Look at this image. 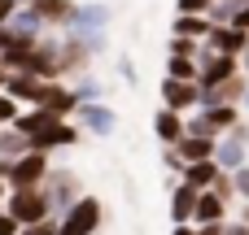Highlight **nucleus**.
Instances as JSON below:
<instances>
[{"mask_svg":"<svg viewBox=\"0 0 249 235\" xmlns=\"http://www.w3.org/2000/svg\"><path fill=\"white\" fill-rule=\"evenodd\" d=\"M13 126H18V131L31 140V148H39V153L70 148V144L79 140V126H74V122H66V118H57V113L39 109V105H31L26 113H18V118H13Z\"/></svg>","mask_w":249,"mask_h":235,"instance_id":"nucleus-1","label":"nucleus"},{"mask_svg":"<svg viewBox=\"0 0 249 235\" xmlns=\"http://www.w3.org/2000/svg\"><path fill=\"white\" fill-rule=\"evenodd\" d=\"M0 179L9 183V188H39L44 179H48V153H39V148H26L22 157H0Z\"/></svg>","mask_w":249,"mask_h":235,"instance_id":"nucleus-2","label":"nucleus"},{"mask_svg":"<svg viewBox=\"0 0 249 235\" xmlns=\"http://www.w3.org/2000/svg\"><path fill=\"white\" fill-rule=\"evenodd\" d=\"M4 209H9V214H13L22 227L53 218V201H48L44 183H39V188H9V196H4Z\"/></svg>","mask_w":249,"mask_h":235,"instance_id":"nucleus-3","label":"nucleus"},{"mask_svg":"<svg viewBox=\"0 0 249 235\" xmlns=\"http://www.w3.org/2000/svg\"><path fill=\"white\" fill-rule=\"evenodd\" d=\"M101 218H105L101 201H96V196H79V201L61 214L57 235H96V231H101Z\"/></svg>","mask_w":249,"mask_h":235,"instance_id":"nucleus-4","label":"nucleus"},{"mask_svg":"<svg viewBox=\"0 0 249 235\" xmlns=\"http://www.w3.org/2000/svg\"><path fill=\"white\" fill-rule=\"evenodd\" d=\"M241 74V57L232 52H214L210 44L197 48V83H228Z\"/></svg>","mask_w":249,"mask_h":235,"instance_id":"nucleus-5","label":"nucleus"},{"mask_svg":"<svg viewBox=\"0 0 249 235\" xmlns=\"http://www.w3.org/2000/svg\"><path fill=\"white\" fill-rule=\"evenodd\" d=\"M245 153H249V126H241V122L214 140V161H219V170H228V174L245 166Z\"/></svg>","mask_w":249,"mask_h":235,"instance_id":"nucleus-6","label":"nucleus"},{"mask_svg":"<svg viewBox=\"0 0 249 235\" xmlns=\"http://www.w3.org/2000/svg\"><path fill=\"white\" fill-rule=\"evenodd\" d=\"M109 17H114V9L109 4H101V0H88V4H74V17H70V35H105L109 31Z\"/></svg>","mask_w":249,"mask_h":235,"instance_id":"nucleus-7","label":"nucleus"},{"mask_svg":"<svg viewBox=\"0 0 249 235\" xmlns=\"http://www.w3.org/2000/svg\"><path fill=\"white\" fill-rule=\"evenodd\" d=\"M74 118H79V126H83L88 135H101V140L118 131V113H114V109H109L105 100H92V105H79V109H74Z\"/></svg>","mask_w":249,"mask_h":235,"instance_id":"nucleus-8","label":"nucleus"},{"mask_svg":"<svg viewBox=\"0 0 249 235\" xmlns=\"http://www.w3.org/2000/svg\"><path fill=\"white\" fill-rule=\"evenodd\" d=\"M162 105L166 109H179V113H188V109H197V78H162Z\"/></svg>","mask_w":249,"mask_h":235,"instance_id":"nucleus-9","label":"nucleus"},{"mask_svg":"<svg viewBox=\"0 0 249 235\" xmlns=\"http://www.w3.org/2000/svg\"><path fill=\"white\" fill-rule=\"evenodd\" d=\"M44 192H48V201H53V214H57V209L66 214V209L79 201V188H74V174H70V170H61V174H53V170H48Z\"/></svg>","mask_w":249,"mask_h":235,"instance_id":"nucleus-10","label":"nucleus"},{"mask_svg":"<svg viewBox=\"0 0 249 235\" xmlns=\"http://www.w3.org/2000/svg\"><path fill=\"white\" fill-rule=\"evenodd\" d=\"M206 44H210L214 52H232V57H241V52L249 48V31L232 26V22H219V26L206 35Z\"/></svg>","mask_w":249,"mask_h":235,"instance_id":"nucleus-11","label":"nucleus"},{"mask_svg":"<svg viewBox=\"0 0 249 235\" xmlns=\"http://www.w3.org/2000/svg\"><path fill=\"white\" fill-rule=\"evenodd\" d=\"M4 31H9V35H18V39H39L48 26H44V17H39V13H35V9L22 0V4L13 9V17L4 22Z\"/></svg>","mask_w":249,"mask_h":235,"instance_id":"nucleus-12","label":"nucleus"},{"mask_svg":"<svg viewBox=\"0 0 249 235\" xmlns=\"http://www.w3.org/2000/svg\"><path fill=\"white\" fill-rule=\"evenodd\" d=\"M153 135H158L166 148H175V144L184 140V113L162 105V109H158V118H153Z\"/></svg>","mask_w":249,"mask_h":235,"instance_id":"nucleus-13","label":"nucleus"},{"mask_svg":"<svg viewBox=\"0 0 249 235\" xmlns=\"http://www.w3.org/2000/svg\"><path fill=\"white\" fill-rule=\"evenodd\" d=\"M228 218V201L214 192V188H206L201 196H197V209H193V222L197 227H206V222H223Z\"/></svg>","mask_w":249,"mask_h":235,"instance_id":"nucleus-14","label":"nucleus"},{"mask_svg":"<svg viewBox=\"0 0 249 235\" xmlns=\"http://www.w3.org/2000/svg\"><path fill=\"white\" fill-rule=\"evenodd\" d=\"M39 17H44V26H70V17H74V0H26Z\"/></svg>","mask_w":249,"mask_h":235,"instance_id":"nucleus-15","label":"nucleus"},{"mask_svg":"<svg viewBox=\"0 0 249 235\" xmlns=\"http://www.w3.org/2000/svg\"><path fill=\"white\" fill-rule=\"evenodd\" d=\"M210 31H214V22L201 17V13H179L175 26H171V35H179V39H197V44H206Z\"/></svg>","mask_w":249,"mask_h":235,"instance_id":"nucleus-16","label":"nucleus"},{"mask_svg":"<svg viewBox=\"0 0 249 235\" xmlns=\"http://www.w3.org/2000/svg\"><path fill=\"white\" fill-rule=\"evenodd\" d=\"M197 196H201V188H193V183H179V188L171 192V222H193Z\"/></svg>","mask_w":249,"mask_h":235,"instance_id":"nucleus-17","label":"nucleus"},{"mask_svg":"<svg viewBox=\"0 0 249 235\" xmlns=\"http://www.w3.org/2000/svg\"><path fill=\"white\" fill-rule=\"evenodd\" d=\"M175 153H179L184 166H188V161H206V157H214V140H210V135H188V131H184V140L175 144Z\"/></svg>","mask_w":249,"mask_h":235,"instance_id":"nucleus-18","label":"nucleus"},{"mask_svg":"<svg viewBox=\"0 0 249 235\" xmlns=\"http://www.w3.org/2000/svg\"><path fill=\"white\" fill-rule=\"evenodd\" d=\"M219 174H223V170H219V161H214V157H206V161H188V166H184V183H193V188H201V192H206V188H214V179H219Z\"/></svg>","mask_w":249,"mask_h":235,"instance_id":"nucleus-19","label":"nucleus"},{"mask_svg":"<svg viewBox=\"0 0 249 235\" xmlns=\"http://www.w3.org/2000/svg\"><path fill=\"white\" fill-rule=\"evenodd\" d=\"M26 148H31V140H26L13 122H9V126H0V157H9V161H13V157H22Z\"/></svg>","mask_w":249,"mask_h":235,"instance_id":"nucleus-20","label":"nucleus"},{"mask_svg":"<svg viewBox=\"0 0 249 235\" xmlns=\"http://www.w3.org/2000/svg\"><path fill=\"white\" fill-rule=\"evenodd\" d=\"M201 113L214 122V131H219V135H223V131H232V126L241 122V113H236V105H232V100H223V105H210V109H201Z\"/></svg>","mask_w":249,"mask_h":235,"instance_id":"nucleus-21","label":"nucleus"},{"mask_svg":"<svg viewBox=\"0 0 249 235\" xmlns=\"http://www.w3.org/2000/svg\"><path fill=\"white\" fill-rule=\"evenodd\" d=\"M166 74H171V78H197V57L171 52V57H166Z\"/></svg>","mask_w":249,"mask_h":235,"instance_id":"nucleus-22","label":"nucleus"},{"mask_svg":"<svg viewBox=\"0 0 249 235\" xmlns=\"http://www.w3.org/2000/svg\"><path fill=\"white\" fill-rule=\"evenodd\" d=\"M101 96H105V87H101L96 78H79V83H74V100H79V105H92V100H101Z\"/></svg>","mask_w":249,"mask_h":235,"instance_id":"nucleus-23","label":"nucleus"},{"mask_svg":"<svg viewBox=\"0 0 249 235\" xmlns=\"http://www.w3.org/2000/svg\"><path fill=\"white\" fill-rule=\"evenodd\" d=\"M18 113H22V105H18V100H13L9 92H0V126H9V122H13Z\"/></svg>","mask_w":249,"mask_h":235,"instance_id":"nucleus-24","label":"nucleus"},{"mask_svg":"<svg viewBox=\"0 0 249 235\" xmlns=\"http://www.w3.org/2000/svg\"><path fill=\"white\" fill-rule=\"evenodd\" d=\"M232 192H236V196H245V201H249V161L241 166V170H232Z\"/></svg>","mask_w":249,"mask_h":235,"instance_id":"nucleus-25","label":"nucleus"},{"mask_svg":"<svg viewBox=\"0 0 249 235\" xmlns=\"http://www.w3.org/2000/svg\"><path fill=\"white\" fill-rule=\"evenodd\" d=\"M18 235H57V222H53V218H44V222H31V227H22Z\"/></svg>","mask_w":249,"mask_h":235,"instance_id":"nucleus-26","label":"nucleus"},{"mask_svg":"<svg viewBox=\"0 0 249 235\" xmlns=\"http://www.w3.org/2000/svg\"><path fill=\"white\" fill-rule=\"evenodd\" d=\"M175 9H179V13H201V17H206V13H210V0H179Z\"/></svg>","mask_w":249,"mask_h":235,"instance_id":"nucleus-27","label":"nucleus"},{"mask_svg":"<svg viewBox=\"0 0 249 235\" xmlns=\"http://www.w3.org/2000/svg\"><path fill=\"white\" fill-rule=\"evenodd\" d=\"M18 231H22V222H18L9 209H0V235H18Z\"/></svg>","mask_w":249,"mask_h":235,"instance_id":"nucleus-28","label":"nucleus"},{"mask_svg":"<svg viewBox=\"0 0 249 235\" xmlns=\"http://www.w3.org/2000/svg\"><path fill=\"white\" fill-rule=\"evenodd\" d=\"M223 235H249V222L241 218V222H223Z\"/></svg>","mask_w":249,"mask_h":235,"instance_id":"nucleus-29","label":"nucleus"},{"mask_svg":"<svg viewBox=\"0 0 249 235\" xmlns=\"http://www.w3.org/2000/svg\"><path fill=\"white\" fill-rule=\"evenodd\" d=\"M18 4H22V0H0V26L13 17V9H18Z\"/></svg>","mask_w":249,"mask_h":235,"instance_id":"nucleus-30","label":"nucleus"},{"mask_svg":"<svg viewBox=\"0 0 249 235\" xmlns=\"http://www.w3.org/2000/svg\"><path fill=\"white\" fill-rule=\"evenodd\" d=\"M171 235H201V227H197V222H175Z\"/></svg>","mask_w":249,"mask_h":235,"instance_id":"nucleus-31","label":"nucleus"},{"mask_svg":"<svg viewBox=\"0 0 249 235\" xmlns=\"http://www.w3.org/2000/svg\"><path fill=\"white\" fill-rule=\"evenodd\" d=\"M118 74H123V78H131V83H136V65H131V61H127V57H123V61H118Z\"/></svg>","mask_w":249,"mask_h":235,"instance_id":"nucleus-32","label":"nucleus"},{"mask_svg":"<svg viewBox=\"0 0 249 235\" xmlns=\"http://www.w3.org/2000/svg\"><path fill=\"white\" fill-rule=\"evenodd\" d=\"M241 74H245V78H249V48H245V52H241Z\"/></svg>","mask_w":249,"mask_h":235,"instance_id":"nucleus-33","label":"nucleus"},{"mask_svg":"<svg viewBox=\"0 0 249 235\" xmlns=\"http://www.w3.org/2000/svg\"><path fill=\"white\" fill-rule=\"evenodd\" d=\"M4 196H9V183H4V179H0V205H4Z\"/></svg>","mask_w":249,"mask_h":235,"instance_id":"nucleus-34","label":"nucleus"},{"mask_svg":"<svg viewBox=\"0 0 249 235\" xmlns=\"http://www.w3.org/2000/svg\"><path fill=\"white\" fill-rule=\"evenodd\" d=\"M245 109H249V87H245Z\"/></svg>","mask_w":249,"mask_h":235,"instance_id":"nucleus-35","label":"nucleus"}]
</instances>
